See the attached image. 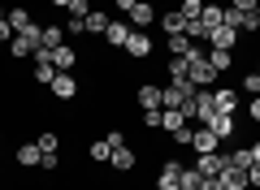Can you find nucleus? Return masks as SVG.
Segmentation results:
<instances>
[{"label": "nucleus", "instance_id": "b1692460", "mask_svg": "<svg viewBox=\"0 0 260 190\" xmlns=\"http://www.w3.org/2000/svg\"><path fill=\"white\" fill-rule=\"evenodd\" d=\"M186 126V117L178 108H160V130H165V134H174V130H182Z\"/></svg>", "mask_w": 260, "mask_h": 190}, {"label": "nucleus", "instance_id": "5701e85b", "mask_svg": "<svg viewBox=\"0 0 260 190\" xmlns=\"http://www.w3.org/2000/svg\"><path fill=\"white\" fill-rule=\"evenodd\" d=\"M9 26H13V35H26V30L35 26V18H30L26 9H9Z\"/></svg>", "mask_w": 260, "mask_h": 190}, {"label": "nucleus", "instance_id": "49530a36", "mask_svg": "<svg viewBox=\"0 0 260 190\" xmlns=\"http://www.w3.org/2000/svg\"><path fill=\"white\" fill-rule=\"evenodd\" d=\"M117 9H121V13H130V9H135V0H117Z\"/></svg>", "mask_w": 260, "mask_h": 190}, {"label": "nucleus", "instance_id": "39448f33", "mask_svg": "<svg viewBox=\"0 0 260 190\" xmlns=\"http://www.w3.org/2000/svg\"><path fill=\"white\" fill-rule=\"evenodd\" d=\"M121 52H126V56H139V61H143V56H152V35H148V30H130V39H126Z\"/></svg>", "mask_w": 260, "mask_h": 190}, {"label": "nucleus", "instance_id": "7c9ffc66", "mask_svg": "<svg viewBox=\"0 0 260 190\" xmlns=\"http://www.w3.org/2000/svg\"><path fill=\"white\" fill-rule=\"evenodd\" d=\"M239 30L256 35V30H260V9H243V18H239Z\"/></svg>", "mask_w": 260, "mask_h": 190}, {"label": "nucleus", "instance_id": "7ed1b4c3", "mask_svg": "<svg viewBox=\"0 0 260 190\" xmlns=\"http://www.w3.org/2000/svg\"><path fill=\"white\" fill-rule=\"evenodd\" d=\"M182 186V160H165V169L156 173V190H178Z\"/></svg>", "mask_w": 260, "mask_h": 190}, {"label": "nucleus", "instance_id": "f03ea898", "mask_svg": "<svg viewBox=\"0 0 260 190\" xmlns=\"http://www.w3.org/2000/svg\"><path fill=\"white\" fill-rule=\"evenodd\" d=\"M225 164H230V156H225V151H204V156H195V169H200V177H221Z\"/></svg>", "mask_w": 260, "mask_h": 190}, {"label": "nucleus", "instance_id": "412c9836", "mask_svg": "<svg viewBox=\"0 0 260 190\" xmlns=\"http://www.w3.org/2000/svg\"><path fill=\"white\" fill-rule=\"evenodd\" d=\"M39 160H44L39 143H22V147H18V164H26V169H39Z\"/></svg>", "mask_w": 260, "mask_h": 190}, {"label": "nucleus", "instance_id": "09e8293b", "mask_svg": "<svg viewBox=\"0 0 260 190\" xmlns=\"http://www.w3.org/2000/svg\"><path fill=\"white\" fill-rule=\"evenodd\" d=\"M182 190H191V186H182Z\"/></svg>", "mask_w": 260, "mask_h": 190}, {"label": "nucleus", "instance_id": "37998d69", "mask_svg": "<svg viewBox=\"0 0 260 190\" xmlns=\"http://www.w3.org/2000/svg\"><path fill=\"white\" fill-rule=\"evenodd\" d=\"M5 39H13V26H9V18L0 22V44H5Z\"/></svg>", "mask_w": 260, "mask_h": 190}, {"label": "nucleus", "instance_id": "6e6552de", "mask_svg": "<svg viewBox=\"0 0 260 190\" xmlns=\"http://www.w3.org/2000/svg\"><path fill=\"white\" fill-rule=\"evenodd\" d=\"M208 48H221V52H234V48H239V30H234V26H217L213 35H208Z\"/></svg>", "mask_w": 260, "mask_h": 190}, {"label": "nucleus", "instance_id": "e433bc0d", "mask_svg": "<svg viewBox=\"0 0 260 190\" xmlns=\"http://www.w3.org/2000/svg\"><path fill=\"white\" fill-rule=\"evenodd\" d=\"M200 181H204V177H200V169H182V186L200 190Z\"/></svg>", "mask_w": 260, "mask_h": 190}, {"label": "nucleus", "instance_id": "4c0bfd02", "mask_svg": "<svg viewBox=\"0 0 260 190\" xmlns=\"http://www.w3.org/2000/svg\"><path fill=\"white\" fill-rule=\"evenodd\" d=\"M143 130H160V108H152V112H143Z\"/></svg>", "mask_w": 260, "mask_h": 190}, {"label": "nucleus", "instance_id": "58836bf2", "mask_svg": "<svg viewBox=\"0 0 260 190\" xmlns=\"http://www.w3.org/2000/svg\"><path fill=\"white\" fill-rule=\"evenodd\" d=\"M191 134H195V130H191V126H182V130H174L169 138H174V143H191Z\"/></svg>", "mask_w": 260, "mask_h": 190}, {"label": "nucleus", "instance_id": "9d476101", "mask_svg": "<svg viewBox=\"0 0 260 190\" xmlns=\"http://www.w3.org/2000/svg\"><path fill=\"white\" fill-rule=\"evenodd\" d=\"M221 13H225V9H221V5H213V0L204 5V13H200V30H204V44H208V35L221 26Z\"/></svg>", "mask_w": 260, "mask_h": 190}, {"label": "nucleus", "instance_id": "3c124183", "mask_svg": "<svg viewBox=\"0 0 260 190\" xmlns=\"http://www.w3.org/2000/svg\"><path fill=\"white\" fill-rule=\"evenodd\" d=\"M204 5H208V0H204Z\"/></svg>", "mask_w": 260, "mask_h": 190}, {"label": "nucleus", "instance_id": "aec40b11", "mask_svg": "<svg viewBox=\"0 0 260 190\" xmlns=\"http://www.w3.org/2000/svg\"><path fill=\"white\" fill-rule=\"evenodd\" d=\"M61 44H65V26H44V35H39V48H48V52H56Z\"/></svg>", "mask_w": 260, "mask_h": 190}, {"label": "nucleus", "instance_id": "1a4fd4ad", "mask_svg": "<svg viewBox=\"0 0 260 190\" xmlns=\"http://www.w3.org/2000/svg\"><path fill=\"white\" fill-rule=\"evenodd\" d=\"M191 147H195V156H204V151H217V147H221V138H217L208 126H200V130L191 134Z\"/></svg>", "mask_w": 260, "mask_h": 190}, {"label": "nucleus", "instance_id": "603ef678", "mask_svg": "<svg viewBox=\"0 0 260 190\" xmlns=\"http://www.w3.org/2000/svg\"><path fill=\"white\" fill-rule=\"evenodd\" d=\"M256 73H260V69H256Z\"/></svg>", "mask_w": 260, "mask_h": 190}, {"label": "nucleus", "instance_id": "2eb2a0df", "mask_svg": "<svg viewBox=\"0 0 260 190\" xmlns=\"http://www.w3.org/2000/svg\"><path fill=\"white\" fill-rule=\"evenodd\" d=\"M126 39H130V22H109L104 44H109V48H126Z\"/></svg>", "mask_w": 260, "mask_h": 190}, {"label": "nucleus", "instance_id": "a19ab883", "mask_svg": "<svg viewBox=\"0 0 260 190\" xmlns=\"http://www.w3.org/2000/svg\"><path fill=\"white\" fill-rule=\"evenodd\" d=\"M247 186L260 190V164H251V169H247Z\"/></svg>", "mask_w": 260, "mask_h": 190}, {"label": "nucleus", "instance_id": "393cba45", "mask_svg": "<svg viewBox=\"0 0 260 190\" xmlns=\"http://www.w3.org/2000/svg\"><path fill=\"white\" fill-rule=\"evenodd\" d=\"M208 65H213V69L217 73H225V69H230V65H234V52H221V48H208Z\"/></svg>", "mask_w": 260, "mask_h": 190}, {"label": "nucleus", "instance_id": "473e14b6", "mask_svg": "<svg viewBox=\"0 0 260 190\" xmlns=\"http://www.w3.org/2000/svg\"><path fill=\"white\" fill-rule=\"evenodd\" d=\"M65 35H70V39L87 35V18H65Z\"/></svg>", "mask_w": 260, "mask_h": 190}, {"label": "nucleus", "instance_id": "79ce46f5", "mask_svg": "<svg viewBox=\"0 0 260 190\" xmlns=\"http://www.w3.org/2000/svg\"><path fill=\"white\" fill-rule=\"evenodd\" d=\"M200 190H225V186H221V177H204V181H200Z\"/></svg>", "mask_w": 260, "mask_h": 190}, {"label": "nucleus", "instance_id": "20e7f679", "mask_svg": "<svg viewBox=\"0 0 260 190\" xmlns=\"http://www.w3.org/2000/svg\"><path fill=\"white\" fill-rule=\"evenodd\" d=\"M234 117H239V112H217V117L208 121V130H213V134L221 138V143H230V138L239 134V130H234V126H239V121H234Z\"/></svg>", "mask_w": 260, "mask_h": 190}, {"label": "nucleus", "instance_id": "c756f323", "mask_svg": "<svg viewBox=\"0 0 260 190\" xmlns=\"http://www.w3.org/2000/svg\"><path fill=\"white\" fill-rule=\"evenodd\" d=\"M178 13H182L186 22H200V13H204V0H182V5H178Z\"/></svg>", "mask_w": 260, "mask_h": 190}, {"label": "nucleus", "instance_id": "bb28decb", "mask_svg": "<svg viewBox=\"0 0 260 190\" xmlns=\"http://www.w3.org/2000/svg\"><path fill=\"white\" fill-rule=\"evenodd\" d=\"M30 52H35V44H26L22 35H13V39H9V56H13V61H26Z\"/></svg>", "mask_w": 260, "mask_h": 190}, {"label": "nucleus", "instance_id": "dca6fc26", "mask_svg": "<svg viewBox=\"0 0 260 190\" xmlns=\"http://www.w3.org/2000/svg\"><path fill=\"white\" fill-rule=\"evenodd\" d=\"M213 108H217V112H239V95H234L230 87L213 91Z\"/></svg>", "mask_w": 260, "mask_h": 190}, {"label": "nucleus", "instance_id": "f8f14e48", "mask_svg": "<svg viewBox=\"0 0 260 190\" xmlns=\"http://www.w3.org/2000/svg\"><path fill=\"white\" fill-rule=\"evenodd\" d=\"M221 186H225V190H247V169L225 164V169H221Z\"/></svg>", "mask_w": 260, "mask_h": 190}, {"label": "nucleus", "instance_id": "0eeeda50", "mask_svg": "<svg viewBox=\"0 0 260 190\" xmlns=\"http://www.w3.org/2000/svg\"><path fill=\"white\" fill-rule=\"evenodd\" d=\"M135 104H139V112L160 108V87H156V82H143V87L135 91Z\"/></svg>", "mask_w": 260, "mask_h": 190}, {"label": "nucleus", "instance_id": "423d86ee", "mask_svg": "<svg viewBox=\"0 0 260 190\" xmlns=\"http://www.w3.org/2000/svg\"><path fill=\"white\" fill-rule=\"evenodd\" d=\"M48 91H52L56 100H74V95H78V82H74V73H61V69H56V78L48 82Z\"/></svg>", "mask_w": 260, "mask_h": 190}, {"label": "nucleus", "instance_id": "c9c22d12", "mask_svg": "<svg viewBox=\"0 0 260 190\" xmlns=\"http://www.w3.org/2000/svg\"><path fill=\"white\" fill-rule=\"evenodd\" d=\"M243 91H247V95H260V73H256V69L243 73Z\"/></svg>", "mask_w": 260, "mask_h": 190}, {"label": "nucleus", "instance_id": "72a5a7b5", "mask_svg": "<svg viewBox=\"0 0 260 190\" xmlns=\"http://www.w3.org/2000/svg\"><path fill=\"white\" fill-rule=\"evenodd\" d=\"M230 164H239V169H251V147H234V151H230Z\"/></svg>", "mask_w": 260, "mask_h": 190}, {"label": "nucleus", "instance_id": "6ab92c4d", "mask_svg": "<svg viewBox=\"0 0 260 190\" xmlns=\"http://www.w3.org/2000/svg\"><path fill=\"white\" fill-rule=\"evenodd\" d=\"M165 69H169V82H186L191 61H186V56H165Z\"/></svg>", "mask_w": 260, "mask_h": 190}, {"label": "nucleus", "instance_id": "cd10ccee", "mask_svg": "<svg viewBox=\"0 0 260 190\" xmlns=\"http://www.w3.org/2000/svg\"><path fill=\"white\" fill-rule=\"evenodd\" d=\"M87 156H91L95 164H104V160H109V156H113V143H109V138H95V143L87 147Z\"/></svg>", "mask_w": 260, "mask_h": 190}, {"label": "nucleus", "instance_id": "ea45409f", "mask_svg": "<svg viewBox=\"0 0 260 190\" xmlns=\"http://www.w3.org/2000/svg\"><path fill=\"white\" fill-rule=\"evenodd\" d=\"M247 112H251V121L260 126V95H251V104H247Z\"/></svg>", "mask_w": 260, "mask_h": 190}, {"label": "nucleus", "instance_id": "a211bd4d", "mask_svg": "<svg viewBox=\"0 0 260 190\" xmlns=\"http://www.w3.org/2000/svg\"><path fill=\"white\" fill-rule=\"evenodd\" d=\"M156 22L165 26V39H169V35H186V18H182L178 9H169L165 18H156Z\"/></svg>", "mask_w": 260, "mask_h": 190}, {"label": "nucleus", "instance_id": "f704fd0d", "mask_svg": "<svg viewBox=\"0 0 260 190\" xmlns=\"http://www.w3.org/2000/svg\"><path fill=\"white\" fill-rule=\"evenodd\" d=\"M70 18H87V13H91V0H70Z\"/></svg>", "mask_w": 260, "mask_h": 190}, {"label": "nucleus", "instance_id": "ddd939ff", "mask_svg": "<svg viewBox=\"0 0 260 190\" xmlns=\"http://www.w3.org/2000/svg\"><path fill=\"white\" fill-rule=\"evenodd\" d=\"M213 117H217V108H213V91H200V95H195V121H200V126H208Z\"/></svg>", "mask_w": 260, "mask_h": 190}, {"label": "nucleus", "instance_id": "c03bdc74", "mask_svg": "<svg viewBox=\"0 0 260 190\" xmlns=\"http://www.w3.org/2000/svg\"><path fill=\"white\" fill-rule=\"evenodd\" d=\"M230 5H234V9H260L256 0H230Z\"/></svg>", "mask_w": 260, "mask_h": 190}, {"label": "nucleus", "instance_id": "a878e982", "mask_svg": "<svg viewBox=\"0 0 260 190\" xmlns=\"http://www.w3.org/2000/svg\"><path fill=\"white\" fill-rule=\"evenodd\" d=\"M191 48H195V44H191L186 35H169V39H165V52H169V56H186Z\"/></svg>", "mask_w": 260, "mask_h": 190}, {"label": "nucleus", "instance_id": "a18cd8bd", "mask_svg": "<svg viewBox=\"0 0 260 190\" xmlns=\"http://www.w3.org/2000/svg\"><path fill=\"white\" fill-rule=\"evenodd\" d=\"M251 164H260V138L251 143Z\"/></svg>", "mask_w": 260, "mask_h": 190}, {"label": "nucleus", "instance_id": "f257e3e1", "mask_svg": "<svg viewBox=\"0 0 260 190\" xmlns=\"http://www.w3.org/2000/svg\"><path fill=\"white\" fill-rule=\"evenodd\" d=\"M186 61H191V69H186V78H191V82H195L200 91H204V87H213V82H217V69L208 65V56L200 52V44H195L191 52H186Z\"/></svg>", "mask_w": 260, "mask_h": 190}, {"label": "nucleus", "instance_id": "9b49d317", "mask_svg": "<svg viewBox=\"0 0 260 190\" xmlns=\"http://www.w3.org/2000/svg\"><path fill=\"white\" fill-rule=\"evenodd\" d=\"M130 22L139 30H148V26H156V9H152L148 0H135V9H130Z\"/></svg>", "mask_w": 260, "mask_h": 190}, {"label": "nucleus", "instance_id": "4be33fe9", "mask_svg": "<svg viewBox=\"0 0 260 190\" xmlns=\"http://www.w3.org/2000/svg\"><path fill=\"white\" fill-rule=\"evenodd\" d=\"M109 13H104V9H91V13H87V35H104V30H109Z\"/></svg>", "mask_w": 260, "mask_h": 190}, {"label": "nucleus", "instance_id": "4468645a", "mask_svg": "<svg viewBox=\"0 0 260 190\" xmlns=\"http://www.w3.org/2000/svg\"><path fill=\"white\" fill-rule=\"evenodd\" d=\"M52 65H56L61 73H74V65H78V52H74L70 44H61V48L52 52Z\"/></svg>", "mask_w": 260, "mask_h": 190}, {"label": "nucleus", "instance_id": "f3484780", "mask_svg": "<svg viewBox=\"0 0 260 190\" xmlns=\"http://www.w3.org/2000/svg\"><path fill=\"white\" fill-rule=\"evenodd\" d=\"M109 164H113V169H117V173H130V169H135V151H130L126 143H121V147H113Z\"/></svg>", "mask_w": 260, "mask_h": 190}, {"label": "nucleus", "instance_id": "de8ad7c7", "mask_svg": "<svg viewBox=\"0 0 260 190\" xmlns=\"http://www.w3.org/2000/svg\"><path fill=\"white\" fill-rule=\"evenodd\" d=\"M52 5H56V9H70V0H52Z\"/></svg>", "mask_w": 260, "mask_h": 190}, {"label": "nucleus", "instance_id": "8fccbe9b", "mask_svg": "<svg viewBox=\"0 0 260 190\" xmlns=\"http://www.w3.org/2000/svg\"><path fill=\"white\" fill-rule=\"evenodd\" d=\"M256 5H260V0H256Z\"/></svg>", "mask_w": 260, "mask_h": 190}, {"label": "nucleus", "instance_id": "c85d7f7f", "mask_svg": "<svg viewBox=\"0 0 260 190\" xmlns=\"http://www.w3.org/2000/svg\"><path fill=\"white\" fill-rule=\"evenodd\" d=\"M30 61H35V56H30ZM52 78H56V65L52 61H35V82H39V87H48Z\"/></svg>", "mask_w": 260, "mask_h": 190}, {"label": "nucleus", "instance_id": "2f4dec72", "mask_svg": "<svg viewBox=\"0 0 260 190\" xmlns=\"http://www.w3.org/2000/svg\"><path fill=\"white\" fill-rule=\"evenodd\" d=\"M35 143H39V151H44V156H52V151H56V147H61V138H56V134H52V130H44V134H39V138H35Z\"/></svg>", "mask_w": 260, "mask_h": 190}]
</instances>
